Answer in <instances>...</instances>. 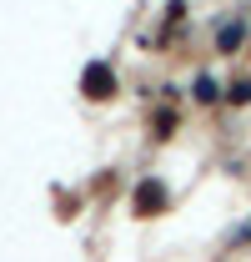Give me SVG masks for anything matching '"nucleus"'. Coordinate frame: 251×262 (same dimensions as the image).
<instances>
[{"mask_svg": "<svg viewBox=\"0 0 251 262\" xmlns=\"http://www.w3.org/2000/svg\"><path fill=\"white\" fill-rule=\"evenodd\" d=\"M166 182L161 177H141L136 182V192H131V217H141V222H151V217H161L166 212Z\"/></svg>", "mask_w": 251, "mask_h": 262, "instance_id": "nucleus-1", "label": "nucleus"}, {"mask_svg": "<svg viewBox=\"0 0 251 262\" xmlns=\"http://www.w3.org/2000/svg\"><path fill=\"white\" fill-rule=\"evenodd\" d=\"M81 96L86 101H111L116 96V71H111L106 61L86 66V71H81Z\"/></svg>", "mask_w": 251, "mask_h": 262, "instance_id": "nucleus-2", "label": "nucleus"}, {"mask_svg": "<svg viewBox=\"0 0 251 262\" xmlns=\"http://www.w3.org/2000/svg\"><path fill=\"white\" fill-rule=\"evenodd\" d=\"M241 40H246V26H241V20H226L221 35H216V51H221V56H236V51H241Z\"/></svg>", "mask_w": 251, "mask_h": 262, "instance_id": "nucleus-3", "label": "nucleus"}, {"mask_svg": "<svg viewBox=\"0 0 251 262\" xmlns=\"http://www.w3.org/2000/svg\"><path fill=\"white\" fill-rule=\"evenodd\" d=\"M191 91H196V101H206V106H216V101H221V91H216V81H211V76H196V86H191Z\"/></svg>", "mask_w": 251, "mask_h": 262, "instance_id": "nucleus-4", "label": "nucleus"}, {"mask_svg": "<svg viewBox=\"0 0 251 262\" xmlns=\"http://www.w3.org/2000/svg\"><path fill=\"white\" fill-rule=\"evenodd\" d=\"M231 101H251V81H236L231 86Z\"/></svg>", "mask_w": 251, "mask_h": 262, "instance_id": "nucleus-5", "label": "nucleus"}]
</instances>
